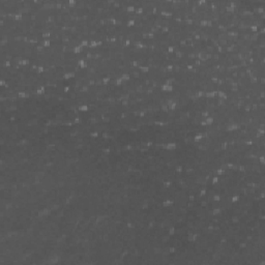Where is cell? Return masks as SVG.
<instances>
[{
    "label": "cell",
    "mask_w": 265,
    "mask_h": 265,
    "mask_svg": "<svg viewBox=\"0 0 265 265\" xmlns=\"http://www.w3.org/2000/svg\"><path fill=\"white\" fill-rule=\"evenodd\" d=\"M120 77L122 78V80L124 82H127V81H129V80H131V75H129L128 73H123V74H121L120 75Z\"/></svg>",
    "instance_id": "cell-8"
},
{
    "label": "cell",
    "mask_w": 265,
    "mask_h": 265,
    "mask_svg": "<svg viewBox=\"0 0 265 265\" xmlns=\"http://www.w3.org/2000/svg\"><path fill=\"white\" fill-rule=\"evenodd\" d=\"M80 45H81L83 48H87L89 46V41L88 39H81V41H80Z\"/></svg>",
    "instance_id": "cell-10"
},
{
    "label": "cell",
    "mask_w": 265,
    "mask_h": 265,
    "mask_svg": "<svg viewBox=\"0 0 265 265\" xmlns=\"http://www.w3.org/2000/svg\"><path fill=\"white\" fill-rule=\"evenodd\" d=\"M258 161L260 163V165H264L265 166V154H262V156H260L258 157Z\"/></svg>",
    "instance_id": "cell-11"
},
{
    "label": "cell",
    "mask_w": 265,
    "mask_h": 265,
    "mask_svg": "<svg viewBox=\"0 0 265 265\" xmlns=\"http://www.w3.org/2000/svg\"><path fill=\"white\" fill-rule=\"evenodd\" d=\"M173 205H174V201L172 199H166V200H164L163 201V207L166 208V209L173 207Z\"/></svg>",
    "instance_id": "cell-2"
},
{
    "label": "cell",
    "mask_w": 265,
    "mask_h": 265,
    "mask_svg": "<svg viewBox=\"0 0 265 265\" xmlns=\"http://www.w3.org/2000/svg\"><path fill=\"white\" fill-rule=\"evenodd\" d=\"M218 182H219V177L217 176V175H214V176L211 178V183H212V184H217V183H218Z\"/></svg>",
    "instance_id": "cell-12"
},
{
    "label": "cell",
    "mask_w": 265,
    "mask_h": 265,
    "mask_svg": "<svg viewBox=\"0 0 265 265\" xmlns=\"http://www.w3.org/2000/svg\"><path fill=\"white\" fill-rule=\"evenodd\" d=\"M217 97L218 98H221V99H227L228 98V93L226 91L218 90V93H217Z\"/></svg>",
    "instance_id": "cell-4"
},
{
    "label": "cell",
    "mask_w": 265,
    "mask_h": 265,
    "mask_svg": "<svg viewBox=\"0 0 265 265\" xmlns=\"http://www.w3.org/2000/svg\"><path fill=\"white\" fill-rule=\"evenodd\" d=\"M161 89H162L163 91H165V92H172V91H174V86H173V84L164 83V84L162 85Z\"/></svg>",
    "instance_id": "cell-1"
},
{
    "label": "cell",
    "mask_w": 265,
    "mask_h": 265,
    "mask_svg": "<svg viewBox=\"0 0 265 265\" xmlns=\"http://www.w3.org/2000/svg\"><path fill=\"white\" fill-rule=\"evenodd\" d=\"M240 201V196L237 194H235V195H232V197H231V202L232 203H237Z\"/></svg>",
    "instance_id": "cell-9"
},
{
    "label": "cell",
    "mask_w": 265,
    "mask_h": 265,
    "mask_svg": "<svg viewBox=\"0 0 265 265\" xmlns=\"http://www.w3.org/2000/svg\"><path fill=\"white\" fill-rule=\"evenodd\" d=\"M218 90H212V91H206L205 93V96L207 98H214L217 97V93H218Z\"/></svg>",
    "instance_id": "cell-5"
},
{
    "label": "cell",
    "mask_w": 265,
    "mask_h": 265,
    "mask_svg": "<svg viewBox=\"0 0 265 265\" xmlns=\"http://www.w3.org/2000/svg\"><path fill=\"white\" fill-rule=\"evenodd\" d=\"M82 51H83V47H82L80 44H78V45H76V46H75V48H74V52H75V54H77V55H78V54H81Z\"/></svg>",
    "instance_id": "cell-7"
},
{
    "label": "cell",
    "mask_w": 265,
    "mask_h": 265,
    "mask_svg": "<svg viewBox=\"0 0 265 265\" xmlns=\"http://www.w3.org/2000/svg\"><path fill=\"white\" fill-rule=\"evenodd\" d=\"M78 111L79 112H83V113H86L89 111V107H88V105H80V106L78 107Z\"/></svg>",
    "instance_id": "cell-6"
},
{
    "label": "cell",
    "mask_w": 265,
    "mask_h": 265,
    "mask_svg": "<svg viewBox=\"0 0 265 265\" xmlns=\"http://www.w3.org/2000/svg\"><path fill=\"white\" fill-rule=\"evenodd\" d=\"M177 148V143L176 142H168L166 144V149L169 151H174Z\"/></svg>",
    "instance_id": "cell-3"
},
{
    "label": "cell",
    "mask_w": 265,
    "mask_h": 265,
    "mask_svg": "<svg viewBox=\"0 0 265 265\" xmlns=\"http://www.w3.org/2000/svg\"><path fill=\"white\" fill-rule=\"evenodd\" d=\"M126 25H127L128 27H133V26H135V25H136V21H135L134 19H131V20H128V21H127Z\"/></svg>",
    "instance_id": "cell-13"
}]
</instances>
